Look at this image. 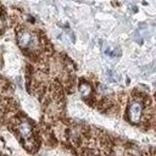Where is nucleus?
Here are the masks:
<instances>
[{
    "instance_id": "obj_1",
    "label": "nucleus",
    "mask_w": 156,
    "mask_h": 156,
    "mask_svg": "<svg viewBox=\"0 0 156 156\" xmlns=\"http://www.w3.org/2000/svg\"><path fill=\"white\" fill-rule=\"evenodd\" d=\"M17 40H18V45L22 49H33L34 45L37 44L35 35L33 33H30L29 30H26V29H22L21 32H18Z\"/></svg>"
},
{
    "instance_id": "obj_2",
    "label": "nucleus",
    "mask_w": 156,
    "mask_h": 156,
    "mask_svg": "<svg viewBox=\"0 0 156 156\" xmlns=\"http://www.w3.org/2000/svg\"><path fill=\"white\" fill-rule=\"evenodd\" d=\"M143 116V105L140 101L134 100L128 107V119L132 123H138Z\"/></svg>"
},
{
    "instance_id": "obj_3",
    "label": "nucleus",
    "mask_w": 156,
    "mask_h": 156,
    "mask_svg": "<svg viewBox=\"0 0 156 156\" xmlns=\"http://www.w3.org/2000/svg\"><path fill=\"white\" fill-rule=\"evenodd\" d=\"M18 133H20V135L22 136V139H24V140H29V139L32 138V135H33L30 124H29L27 121L21 122L20 126H18Z\"/></svg>"
},
{
    "instance_id": "obj_4",
    "label": "nucleus",
    "mask_w": 156,
    "mask_h": 156,
    "mask_svg": "<svg viewBox=\"0 0 156 156\" xmlns=\"http://www.w3.org/2000/svg\"><path fill=\"white\" fill-rule=\"evenodd\" d=\"M91 91H93L91 90V87L88 83H82L79 85V94L82 95V98H84V99L89 98L91 95Z\"/></svg>"
}]
</instances>
